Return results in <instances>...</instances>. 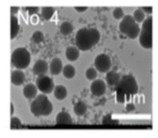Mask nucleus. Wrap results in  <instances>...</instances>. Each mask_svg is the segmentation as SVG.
<instances>
[{
    "label": "nucleus",
    "mask_w": 158,
    "mask_h": 138,
    "mask_svg": "<svg viewBox=\"0 0 158 138\" xmlns=\"http://www.w3.org/2000/svg\"><path fill=\"white\" fill-rule=\"evenodd\" d=\"M97 75L98 73L96 70L93 67L88 68L85 72V76L89 80H94L97 77Z\"/></svg>",
    "instance_id": "b1692460"
},
{
    "label": "nucleus",
    "mask_w": 158,
    "mask_h": 138,
    "mask_svg": "<svg viewBox=\"0 0 158 138\" xmlns=\"http://www.w3.org/2000/svg\"><path fill=\"white\" fill-rule=\"evenodd\" d=\"M60 31L64 35H69L73 31V26L69 22H64L60 26Z\"/></svg>",
    "instance_id": "412c9836"
},
{
    "label": "nucleus",
    "mask_w": 158,
    "mask_h": 138,
    "mask_svg": "<svg viewBox=\"0 0 158 138\" xmlns=\"http://www.w3.org/2000/svg\"><path fill=\"white\" fill-rule=\"evenodd\" d=\"M25 9L30 15L36 14L39 10V8L38 7H26Z\"/></svg>",
    "instance_id": "c85d7f7f"
},
{
    "label": "nucleus",
    "mask_w": 158,
    "mask_h": 138,
    "mask_svg": "<svg viewBox=\"0 0 158 138\" xmlns=\"http://www.w3.org/2000/svg\"><path fill=\"white\" fill-rule=\"evenodd\" d=\"M22 126V122L19 118L16 116H12L10 119V128L15 129L20 128Z\"/></svg>",
    "instance_id": "a878e982"
},
{
    "label": "nucleus",
    "mask_w": 158,
    "mask_h": 138,
    "mask_svg": "<svg viewBox=\"0 0 158 138\" xmlns=\"http://www.w3.org/2000/svg\"><path fill=\"white\" fill-rule=\"evenodd\" d=\"M54 96L57 100H64L67 95V91L65 86L62 85H58L54 89Z\"/></svg>",
    "instance_id": "a211bd4d"
},
{
    "label": "nucleus",
    "mask_w": 158,
    "mask_h": 138,
    "mask_svg": "<svg viewBox=\"0 0 158 138\" xmlns=\"http://www.w3.org/2000/svg\"><path fill=\"white\" fill-rule=\"evenodd\" d=\"M90 90L94 96L101 97L105 93L106 86L104 81L101 79H95L91 84Z\"/></svg>",
    "instance_id": "1a4fd4ad"
},
{
    "label": "nucleus",
    "mask_w": 158,
    "mask_h": 138,
    "mask_svg": "<svg viewBox=\"0 0 158 138\" xmlns=\"http://www.w3.org/2000/svg\"><path fill=\"white\" fill-rule=\"evenodd\" d=\"M119 29L122 33L130 39H135L138 36L140 28L131 15L123 17L119 24Z\"/></svg>",
    "instance_id": "20e7f679"
},
{
    "label": "nucleus",
    "mask_w": 158,
    "mask_h": 138,
    "mask_svg": "<svg viewBox=\"0 0 158 138\" xmlns=\"http://www.w3.org/2000/svg\"><path fill=\"white\" fill-rule=\"evenodd\" d=\"M20 28L17 17L15 15L10 14V39H14L17 34Z\"/></svg>",
    "instance_id": "dca6fc26"
},
{
    "label": "nucleus",
    "mask_w": 158,
    "mask_h": 138,
    "mask_svg": "<svg viewBox=\"0 0 158 138\" xmlns=\"http://www.w3.org/2000/svg\"><path fill=\"white\" fill-rule=\"evenodd\" d=\"M141 9L143 11H144L147 14H152V7L151 6L149 7H142Z\"/></svg>",
    "instance_id": "c756f323"
},
{
    "label": "nucleus",
    "mask_w": 158,
    "mask_h": 138,
    "mask_svg": "<svg viewBox=\"0 0 158 138\" xmlns=\"http://www.w3.org/2000/svg\"><path fill=\"white\" fill-rule=\"evenodd\" d=\"M115 89L124 95H134L138 91V86L135 77L131 75H126L120 78L115 86Z\"/></svg>",
    "instance_id": "7ed1b4c3"
},
{
    "label": "nucleus",
    "mask_w": 158,
    "mask_h": 138,
    "mask_svg": "<svg viewBox=\"0 0 158 138\" xmlns=\"http://www.w3.org/2000/svg\"><path fill=\"white\" fill-rule=\"evenodd\" d=\"M116 99L117 101L120 103L125 102V95L118 91H116Z\"/></svg>",
    "instance_id": "cd10ccee"
},
{
    "label": "nucleus",
    "mask_w": 158,
    "mask_h": 138,
    "mask_svg": "<svg viewBox=\"0 0 158 138\" xmlns=\"http://www.w3.org/2000/svg\"><path fill=\"white\" fill-rule=\"evenodd\" d=\"M30 62V54L24 47L16 48L11 54V63L17 69L27 68Z\"/></svg>",
    "instance_id": "423d86ee"
},
{
    "label": "nucleus",
    "mask_w": 158,
    "mask_h": 138,
    "mask_svg": "<svg viewBox=\"0 0 158 138\" xmlns=\"http://www.w3.org/2000/svg\"><path fill=\"white\" fill-rule=\"evenodd\" d=\"M62 71L63 76L67 79H71L75 75V68L73 66L70 64L65 65L62 68Z\"/></svg>",
    "instance_id": "aec40b11"
},
{
    "label": "nucleus",
    "mask_w": 158,
    "mask_h": 138,
    "mask_svg": "<svg viewBox=\"0 0 158 138\" xmlns=\"http://www.w3.org/2000/svg\"><path fill=\"white\" fill-rule=\"evenodd\" d=\"M14 107L13 104L11 102L10 103V115L11 116H12V115L14 114Z\"/></svg>",
    "instance_id": "72a5a7b5"
},
{
    "label": "nucleus",
    "mask_w": 158,
    "mask_h": 138,
    "mask_svg": "<svg viewBox=\"0 0 158 138\" xmlns=\"http://www.w3.org/2000/svg\"><path fill=\"white\" fill-rule=\"evenodd\" d=\"M23 94L27 99H34L37 94V88L33 83L26 84L23 89Z\"/></svg>",
    "instance_id": "f8f14e48"
},
{
    "label": "nucleus",
    "mask_w": 158,
    "mask_h": 138,
    "mask_svg": "<svg viewBox=\"0 0 158 138\" xmlns=\"http://www.w3.org/2000/svg\"><path fill=\"white\" fill-rule=\"evenodd\" d=\"M53 109L52 103L44 94H39L30 104V111L35 116H48Z\"/></svg>",
    "instance_id": "f03ea898"
},
{
    "label": "nucleus",
    "mask_w": 158,
    "mask_h": 138,
    "mask_svg": "<svg viewBox=\"0 0 158 138\" xmlns=\"http://www.w3.org/2000/svg\"><path fill=\"white\" fill-rule=\"evenodd\" d=\"M31 39L34 43H40L43 41L44 36H43V34L41 31H36L33 33V34L31 36Z\"/></svg>",
    "instance_id": "393cba45"
},
{
    "label": "nucleus",
    "mask_w": 158,
    "mask_h": 138,
    "mask_svg": "<svg viewBox=\"0 0 158 138\" xmlns=\"http://www.w3.org/2000/svg\"><path fill=\"white\" fill-rule=\"evenodd\" d=\"M48 63L44 60L40 59L37 60L33 65L32 68V71L34 75L39 76L45 75V74L48 71Z\"/></svg>",
    "instance_id": "9d476101"
},
{
    "label": "nucleus",
    "mask_w": 158,
    "mask_h": 138,
    "mask_svg": "<svg viewBox=\"0 0 158 138\" xmlns=\"http://www.w3.org/2000/svg\"><path fill=\"white\" fill-rule=\"evenodd\" d=\"M36 87L43 94H49L54 89V82L48 76H39L36 79Z\"/></svg>",
    "instance_id": "0eeeda50"
},
{
    "label": "nucleus",
    "mask_w": 158,
    "mask_h": 138,
    "mask_svg": "<svg viewBox=\"0 0 158 138\" xmlns=\"http://www.w3.org/2000/svg\"><path fill=\"white\" fill-rule=\"evenodd\" d=\"M126 109L127 111L128 112H131V111H133L135 110V106L131 104H128L127 106H126Z\"/></svg>",
    "instance_id": "473e14b6"
},
{
    "label": "nucleus",
    "mask_w": 158,
    "mask_h": 138,
    "mask_svg": "<svg viewBox=\"0 0 158 138\" xmlns=\"http://www.w3.org/2000/svg\"><path fill=\"white\" fill-rule=\"evenodd\" d=\"M120 79L119 73L115 71H109L106 75V81L109 86H116Z\"/></svg>",
    "instance_id": "2eb2a0df"
},
{
    "label": "nucleus",
    "mask_w": 158,
    "mask_h": 138,
    "mask_svg": "<svg viewBox=\"0 0 158 138\" xmlns=\"http://www.w3.org/2000/svg\"><path fill=\"white\" fill-rule=\"evenodd\" d=\"M62 70V63L59 58H54L49 65V70L52 75H57Z\"/></svg>",
    "instance_id": "ddd939ff"
},
{
    "label": "nucleus",
    "mask_w": 158,
    "mask_h": 138,
    "mask_svg": "<svg viewBox=\"0 0 158 138\" xmlns=\"http://www.w3.org/2000/svg\"><path fill=\"white\" fill-rule=\"evenodd\" d=\"M152 16L149 15L144 20L139 33V43L145 49H151L152 46Z\"/></svg>",
    "instance_id": "39448f33"
},
{
    "label": "nucleus",
    "mask_w": 158,
    "mask_h": 138,
    "mask_svg": "<svg viewBox=\"0 0 158 138\" xmlns=\"http://www.w3.org/2000/svg\"><path fill=\"white\" fill-rule=\"evenodd\" d=\"M80 55L78 49L74 46H69L66 49L65 56L67 59L71 62H74L77 60Z\"/></svg>",
    "instance_id": "f3484780"
},
{
    "label": "nucleus",
    "mask_w": 158,
    "mask_h": 138,
    "mask_svg": "<svg viewBox=\"0 0 158 138\" xmlns=\"http://www.w3.org/2000/svg\"><path fill=\"white\" fill-rule=\"evenodd\" d=\"M54 9L52 7H43L41 8V15L43 18L48 20L53 15Z\"/></svg>",
    "instance_id": "4be33fe9"
},
{
    "label": "nucleus",
    "mask_w": 158,
    "mask_h": 138,
    "mask_svg": "<svg viewBox=\"0 0 158 138\" xmlns=\"http://www.w3.org/2000/svg\"><path fill=\"white\" fill-rule=\"evenodd\" d=\"M19 7L11 6L10 7V14L12 15H15L16 13H17V12L19 11Z\"/></svg>",
    "instance_id": "2f4dec72"
},
{
    "label": "nucleus",
    "mask_w": 158,
    "mask_h": 138,
    "mask_svg": "<svg viewBox=\"0 0 158 138\" xmlns=\"http://www.w3.org/2000/svg\"><path fill=\"white\" fill-rule=\"evenodd\" d=\"M94 66L101 73H107L111 67V60L106 54L98 55L94 59Z\"/></svg>",
    "instance_id": "6e6552de"
},
{
    "label": "nucleus",
    "mask_w": 158,
    "mask_h": 138,
    "mask_svg": "<svg viewBox=\"0 0 158 138\" xmlns=\"http://www.w3.org/2000/svg\"><path fill=\"white\" fill-rule=\"evenodd\" d=\"M132 17L136 22L141 23L144 19L145 15L141 9H137L133 12V16Z\"/></svg>",
    "instance_id": "5701e85b"
},
{
    "label": "nucleus",
    "mask_w": 158,
    "mask_h": 138,
    "mask_svg": "<svg viewBox=\"0 0 158 138\" xmlns=\"http://www.w3.org/2000/svg\"><path fill=\"white\" fill-rule=\"evenodd\" d=\"M74 9L77 11V12H83L84 11H85L87 9H88V7H83V6H79V7H74Z\"/></svg>",
    "instance_id": "7c9ffc66"
},
{
    "label": "nucleus",
    "mask_w": 158,
    "mask_h": 138,
    "mask_svg": "<svg viewBox=\"0 0 158 138\" xmlns=\"http://www.w3.org/2000/svg\"><path fill=\"white\" fill-rule=\"evenodd\" d=\"M25 79V75L21 70H15L11 72V83L15 86L22 85Z\"/></svg>",
    "instance_id": "9b49d317"
},
{
    "label": "nucleus",
    "mask_w": 158,
    "mask_h": 138,
    "mask_svg": "<svg viewBox=\"0 0 158 138\" xmlns=\"http://www.w3.org/2000/svg\"><path fill=\"white\" fill-rule=\"evenodd\" d=\"M100 33L94 28H81L75 35V43L81 51H88L94 46L100 39Z\"/></svg>",
    "instance_id": "f257e3e1"
},
{
    "label": "nucleus",
    "mask_w": 158,
    "mask_h": 138,
    "mask_svg": "<svg viewBox=\"0 0 158 138\" xmlns=\"http://www.w3.org/2000/svg\"><path fill=\"white\" fill-rule=\"evenodd\" d=\"M56 122L57 124H70L72 123V119L68 112L62 111L57 115Z\"/></svg>",
    "instance_id": "4468645a"
},
{
    "label": "nucleus",
    "mask_w": 158,
    "mask_h": 138,
    "mask_svg": "<svg viewBox=\"0 0 158 138\" xmlns=\"http://www.w3.org/2000/svg\"><path fill=\"white\" fill-rule=\"evenodd\" d=\"M112 15L117 20L122 18L123 17V12L122 8L120 7H115L112 12Z\"/></svg>",
    "instance_id": "bb28decb"
},
{
    "label": "nucleus",
    "mask_w": 158,
    "mask_h": 138,
    "mask_svg": "<svg viewBox=\"0 0 158 138\" xmlns=\"http://www.w3.org/2000/svg\"><path fill=\"white\" fill-rule=\"evenodd\" d=\"M73 109L76 115L81 116L86 113L87 111V106L83 102L79 101L75 104Z\"/></svg>",
    "instance_id": "6ab92c4d"
}]
</instances>
